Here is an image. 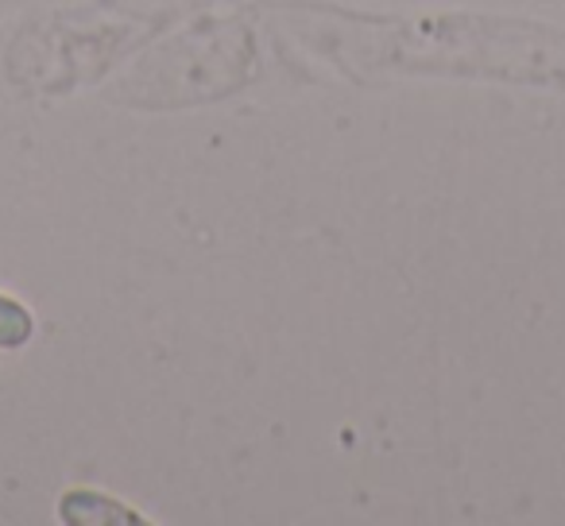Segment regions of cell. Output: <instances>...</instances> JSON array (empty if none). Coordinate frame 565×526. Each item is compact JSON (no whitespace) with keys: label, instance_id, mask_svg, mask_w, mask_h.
Returning <instances> with one entry per match:
<instances>
[{"label":"cell","instance_id":"1","mask_svg":"<svg viewBox=\"0 0 565 526\" xmlns=\"http://www.w3.org/2000/svg\"><path fill=\"white\" fill-rule=\"evenodd\" d=\"M58 515L63 523L74 526H140L143 518L136 511H128L125 503L109 500L102 492H89V487H78V492H66L63 503H58Z\"/></svg>","mask_w":565,"mask_h":526},{"label":"cell","instance_id":"2","mask_svg":"<svg viewBox=\"0 0 565 526\" xmlns=\"http://www.w3.org/2000/svg\"><path fill=\"white\" fill-rule=\"evenodd\" d=\"M32 333H35V318L28 314L17 299H4V294H0V348L28 345Z\"/></svg>","mask_w":565,"mask_h":526}]
</instances>
